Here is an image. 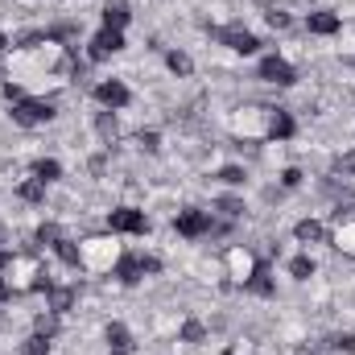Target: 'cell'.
Returning <instances> with one entry per match:
<instances>
[{
	"label": "cell",
	"mask_w": 355,
	"mask_h": 355,
	"mask_svg": "<svg viewBox=\"0 0 355 355\" xmlns=\"http://www.w3.org/2000/svg\"><path fill=\"white\" fill-rule=\"evenodd\" d=\"M54 252H58V257H62V265L79 268V244H75V240H67V236H62V240H58V244H54Z\"/></svg>",
	"instance_id": "cell-25"
},
{
	"label": "cell",
	"mask_w": 355,
	"mask_h": 355,
	"mask_svg": "<svg viewBox=\"0 0 355 355\" xmlns=\"http://www.w3.org/2000/svg\"><path fill=\"white\" fill-rule=\"evenodd\" d=\"M17 198H25V202H42V198H46V182H42V178L21 182V186H17Z\"/></svg>",
	"instance_id": "cell-20"
},
{
	"label": "cell",
	"mask_w": 355,
	"mask_h": 355,
	"mask_svg": "<svg viewBox=\"0 0 355 355\" xmlns=\"http://www.w3.org/2000/svg\"><path fill=\"white\" fill-rule=\"evenodd\" d=\"M166 67H170L174 75H182V79H186V75L194 71V62H190V54H182V50H170V54H166Z\"/></svg>",
	"instance_id": "cell-23"
},
{
	"label": "cell",
	"mask_w": 355,
	"mask_h": 355,
	"mask_svg": "<svg viewBox=\"0 0 355 355\" xmlns=\"http://www.w3.org/2000/svg\"><path fill=\"white\" fill-rule=\"evenodd\" d=\"M112 355H132V352H112Z\"/></svg>",
	"instance_id": "cell-44"
},
{
	"label": "cell",
	"mask_w": 355,
	"mask_h": 355,
	"mask_svg": "<svg viewBox=\"0 0 355 355\" xmlns=\"http://www.w3.org/2000/svg\"><path fill=\"white\" fill-rule=\"evenodd\" d=\"M4 285L12 289V297H21V293H50L54 277L33 252H21V257H12L4 265Z\"/></svg>",
	"instance_id": "cell-2"
},
{
	"label": "cell",
	"mask_w": 355,
	"mask_h": 355,
	"mask_svg": "<svg viewBox=\"0 0 355 355\" xmlns=\"http://www.w3.org/2000/svg\"><path fill=\"white\" fill-rule=\"evenodd\" d=\"M8 297H12V289H8V285H4V281H0V306H4V302H8Z\"/></svg>",
	"instance_id": "cell-40"
},
{
	"label": "cell",
	"mask_w": 355,
	"mask_h": 355,
	"mask_svg": "<svg viewBox=\"0 0 355 355\" xmlns=\"http://www.w3.org/2000/svg\"><path fill=\"white\" fill-rule=\"evenodd\" d=\"M8 116H12L21 128H33V124L54 120L58 112H54V103H50V99H29V95H25V99H17V103H12V112H8Z\"/></svg>",
	"instance_id": "cell-6"
},
{
	"label": "cell",
	"mask_w": 355,
	"mask_h": 355,
	"mask_svg": "<svg viewBox=\"0 0 355 355\" xmlns=\"http://www.w3.org/2000/svg\"><path fill=\"white\" fill-rule=\"evenodd\" d=\"M331 347H335V352H355V335H335Z\"/></svg>",
	"instance_id": "cell-33"
},
{
	"label": "cell",
	"mask_w": 355,
	"mask_h": 355,
	"mask_svg": "<svg viewBox=\"0 0 355 355\" xmlns=\"http://www.w3.org/2000/svg\"><path fill=\"white\" fill-rule=\"evenodd\" d=\"M120 257H124V248L112 236H91L79 244V268H87V272H112L120 265Z\"/></svg>",
	"instance_id": "cell-3"
},
{
	"label": "cell",
	"mask_w": 355,
	"mask_h": 355,
	"mask_svg": "<svg viewBox=\"0 0 355 355\" xmlns=\"http://www.w3.org/2000/svg\"><path fill=\"white\" fill-rule=\"evenodd\" d=\"M107 227H112V236H145L149 232V219L137 207H116L107 215Z\"/></svg>",
	"instance_id": "cell-7"
},
{
	"label": "cell",
	"mask_w": 355,
	"mask_h": 355,
	"mask_svg": "<svg viewBox=\"0 0 355 355\" xmlns=\"http://www.w3.org/2000/svg\"><path fill=\"white\" fill-rule=\"evenodd\" d=\"M107 343H112V352H132L128 327H124V322H112V327H107Z\"/></svg>",
	"instance_id": "cell-19"
},
{
	"label": "cell",
	"mask_w": 355,
	"mask_h": 355,
	"mask_svg": "<svg viewBox=\"0 0 355 355\" xmlns=\"http://www.w3.org/2000/svg\"><path fill=\"white\" fill-rule=\"evenodd\" d=\"M62 240V227L58 223H42L37 227V244H58Z\"/></svg>",
	"instance_id": "cell-30"
},
{
	"label": "cell",
	"mask_w": 355,
	"mask_h": 355,
	"mask_svg": "<svg viewBox=\"0 0 355 355\" xmlns=\"http://www.w3.org/2000/svg\"><path fill=\"white\" fill-rule=\"evenodd\" d=\"M95 99H99L103 107H112V112H120V107H128V99H132V95H128V87H124L120 79H103V83L95 87Z\"/></svg>",
	"instance_id": "cell-14"
},
{
	"label": "cell",
	"mask_w": 355,
	"mask_h": 355,
	"mask_svg": "<svg viewBox=\"0 0 355 355\" xmlns=\"http://www.w3.org/2000/svg\"><path fill=\"white\" fill-rule=\"evenodd\" d=\"M261 79H265V83H277V87H293V83H297V71H293L285 58L268 54L265 62H261Z\"/></svg>",
	"instance_id": "cell-12"
},
{
	"label": "cell",
	"mask_w": 355,
	"mask_h": 355,
	"mask_svg": "<svg viewBox=\"0 0 355 355\" xmlns=\"http://www.w3.org/2000/svg\"><path fill=\"white\" fill-rule=\"evenodd\" d=\"M174 227H178V236H186V240H198V236L215 232V223H211V211H198V207H186V211H178Z\"/></svg>",
	"instance_id": "cell-8"
},
{
	"label": "cell",
	"mask_w": 355,
	"mask_h": 355,
	"mask_svg": "<svg viewBox=\"0 0 355 355\" xmlns=\"http://www.w3.org/2000/svg\"><path fill=\"white\" fill-rule=\"evenodd\" d=\"M141 149H145V153H157V149H162L157 132H141Z\"/></svg>",
	"instance_id": "cell-34"
},
{
	"label": "cell",
	"mask_w": 355,
	"mask_h": 355,
	"mask_svg": "<svg viewBox=\"0 0 355 355\" xmlns=\"http://www.w3.org/2000/svg\"><path fill=\"white\" fill-rule=\"evenodd\" d=\"M54 331H58V314L50 310V314H42V318H37V335H46V339H54Z\"/></svg>",
	"instance_id": "cell-31"
},
{
	"label": "cell",
	"mask_w": 355,
	"mask_h": 355,
	"mask_svg": "<svg viewBox=\"0 0 355 355\" xmlns=\"http://www.w3.org/2000/svg\"><path fill=\"white\" fill-rule=\"evenodd\" d=\"M268 120H272V107H240L232 112V132L244 141H268Z\"/></svg>",
	"instance_id": "cell-4"
},
{
	"label": "cell",
	"mask_w": 355,
	"mask_h": 355,
	"mask_svg": "<svg viewBox=\"0 0 355 355\" xmlns=\"http://www.w3.org/2000/svg\"><path fill=\"white\" fill-rule=\"evenodd\" d=\"M281 186H289V190H293V186H302V170H293V166H289V170L281 174Z\"/></svg>",
	"instance_id": "cell-36"
},
{
	"label": "cell",
	"mask_w": 355,
	"mask_h": 355,
	"mask_svg": "<svg viewBox=\"0 0 355 355\" xmlns=\"http://www.w3.org/2000/svg\"><path fill=\"white\" fill-rule=\"evenodd\" d=\"M4 99H8V103L25 99V87H21V83H4Z\"/></svg>",
	"instance_id": "cell-35"
},
{
	"label": "cell",
	"mask_w": 355,
	"mask_h": 355,
	"mask_svg": "<svg viewBox=\"0 0 355 355\" xmlns=\"http://www.w3.org/2000/svg\"><path fill=\"white\" fill-rule=\"evenodd\" d=\"M339 174H355V153H347V157H339Z\"/></svg>",
	"instance_id": "cell-39"
},
{
	"label": "cell",
	"mask_w": 355,
	"mask_h": 355,
	"mask_svg": "<svg viewBox=\"0 0 355 355\" xmlns=\"http://www.w3.org/2000/svg\"><path fill=\"white\" fill-rule=\"evenodd\" d=\"M293 236H297L302 244H318V240H327V227H322L318 219H302V223L293 227Z\"/></svg>",
	"instance_id": "cell-18"
},
{
	"label": "cell",
	"mask_w": 355,
	"mask_h": 355,
	"mask_svg": "<svg viewBox=\"0 0 355 355\" xmlns=\"http://www.w3.org/2000/svg\"><path fill=\"white\" fill-rule=\"evenodd\" d=\"M8 261H12V252H8V248H0V272H4V265H8Z\"/></svg>",
	"instance_id": "cell-41"
},
{
	"label": "cell",
	"mask_w": 355,
	"mask_h": 355,
	"mask_svg": "<svg viewBox=\"0 0 355 355\" xmlns=\"http://www.w3.org/2000/svg\"><path fill=\"white\" fill-rule=\"evenodd\" d=\"M223 265H227V277H232L236 285H248V281H252V272H257V265H261V261H257V257H252L248 248H240V244H236V248H227V257H223Z\"/></svg>",
	"instance_id": "cell-9"
},
{
	"label": "cell",
	"mask_w": 355,
	"mask_h": 355,
	"mask_svg": "<svg viewBox=\"0 0 355 355\" xmlns=\"http://www.w3.org/2000/svg\"><path fill=\"white\" fill-rule=\"evenodd\" d=\"M33 178H42V182H54V178H62V166H58L54 157H42V162H33Z\"/></svg>",
	"instance_id": "cell-24"
},
{
	"label": "cell",
	"mask_w": 355,
	"mask_h": 355,
	"mask_svg": "<svg viewBox=\"0 0 355 355\" xmlns=\"http://www.w3.org/2000/svg\"><path fill=\"white\" fill-rule=\"evenodd\" d=\"M215 37L227 46V50H236V54H257L261 50V42H257V33H248V29H240V25H227V29H215Z\"/></svg>",
	"instance_id": "cell-11"
},
{
	"label": "cell",
	"mask_w": 355,
	"mask_h": 355,
	"mask_svg": "<svg viewBox=\"0 0 355 355\" xmlns=\"http://www.w3.org/2000/svg\"><path fill=\"white\" fill-rule=\"evenodd\" d=\"M244 289H252V293H261V297H268V293H272V277H268V268H265V265H257V272H252V281H248Z\"/></svg>",
	"instance_id": "cell-22"
},
{
	"label": "cell",
	"mask_w": 355,
	"mask_h": 355,
	"mask_svg": "<svg viewBox=\"0 0 355 355\" xmlns=\"http://www.w3.org/2000/svg\"><path fill=\"white\" fill-rule=\"evenodd\" d=\"M219 211H223V215H240V211H244V207H240V202H236V198H223V202H219Z\"/></svg>",
	"instance_id": "cell-38"
},
{
	"label": "cell",
	"mask_w": 355,
	"mask_h": 355,
	"mask_svg": "<svg viewBox=\"0 0 355 355\" xmlns=\"http://www.w3.org/2000/svg\"><path fill=\"white\" fill-rule=\"evenodd\" d=\"M335 248L339 252H347V257H355V207H339L335 211Z\"/></svg>",
	"instance_id": "cell-10"
},
{
	"label": "cell",
	"mask_w": 355,
	"mask_h": 355,
	"mask_svg": "<svg viewBox=\"0 0 355 355\" xmlns=\"http://www.w3.org/2000/svg\"><path fill=\"white\" fill-rule=\"evenodd\" d=\"M306 25H310V33H318V37L339 33V17H335V12H310V17H306Z\"/></svg>",
	"instance_id": "cell-16"
},
{
	"label": "cell",
	"mask_w": 355,
	"mask_h": 355,
	"mask_svg": "<svg viewBox=\"0 0 355 355\" xmlns=\"http://www.w3.org/2000/svg\"><path fill=\"white\" fill-rule=\"evenodd\" d=\"M219 182H227V186H240V182H244V170H240V166H227V170H219Z\"/></svg>",
	"instance_id": "cell-32"
},
{
	"label": "cell",
	"mask_w": 355,
	"mask_h": 355,
	"mask_svg": "<svg viewBox=\"0 0 355 355\" xmlns=\"http://www.w3.org/2000/svg\"><path fill=\"white\" fill-rule=\"evenodd\" d=\"M95 128H99V137H103V141H116V132H120V128H116V116H107V112H99V116H95Z\"/></svg>",
	"instance_id": "cell-26"
},
{
	"label": "cell",
	"mask_w": 355,
	"mask_h": 355,
	"mask_svg": "<svg viewBox=\"0 0 355 355\" xmlns=\"http://www.w3.org/2000/svg\"><path fill=\"white\" fill-rule=\"evenodd\" d=\"M124 25H128V4H124V0H112V4L103 8V29H120V33H124Z\"/></svg>",
	"instance_id": "cell-17"
},
{
	"label": "cell",
	"mask_w": 355,
	"mask_h": 355,
	"mask_svg": "<svg viewBox=\"0 0 355 355\" xmlns=\"http://www.w3.org/2000/svg\"><path fill=\"white\" fill-rule=\"evenodd\" d=\"M293 116L289 112H281V107H272V120H268V141H289L293 137Z\"/></svg>",
	"instance_id": "cell-15"
},
{
	"label": "cell",
	"mask_w": 355,
	"mask_h": 355,
	"mask_svg": "<svg viewBox=\"0 0 355 355\" xmlns=\"http://www.w3.org/2000/svg\"><path fill=\"white\" fill-rule=\"evenodd\" d=\"M268 25L272 29H289V12H268Z\"/></svg>",
	"instance_id": "cell-37"
},
{
	"label": "cell",
	"mask_w": 355,
	"mask_h": 355,
	"mask_svg": "<svg viewBox=\"0 0 355 355\" xmlns=\"http://www.w3.org/2000/svg\"><path fill=\"white\" fill-rule=\"evenodd\" d=\"M116 50H124V33H120V29H99V33L91 37V62H103V58H112Z\"/></svg>",
	"instance_id": "cell-13"
},
{
	"label": "cell",
	"mask_w": 355,
	"mask_h": 355,
	"mask_svg": "<svg viewBox=\"0 0 355 355\" xmlns=\"http://www.w3.org/2000/svg\"><path fill=\"white\" fill-rule=\"evenodd\" d=\"M223 355H236V352H232V347H227V352H223Z\"/></svg>",
	"instance_id": "cell-45"
},
{
	"label": "cell",
	"mask_w": 355,
	"mask_h": 355,
	"mask_svg": "<svg viewBox=\"0 0 355 355\" xmlns=\"http://www.w3.org/2000/svg\"><path fill=\"white\" fill-rule=\"evenodd\" d=\"M310 355H327V352H322V347H314V352H310Z\"/></svg>",
	"instance_id": "cell-43"
},
{
	"label": "cell",
	"mask_w": 355,
	"mask_h": 355,
	"mask_svg": "<svg viewBox=\"0 0 355 355\" xmlns=\"http://www.w3.org/2000/svg\"><path fill=\"white\" fill-rule=\"evenodd\" d=\"M8 71H12V83H21V87H62L75 79L79 67H75L71 46H62L58 37L46 33L37 46H17Z\"/></svg>",
	"instance_id": "cell-1"
},
{
	"label": "cell",
	"mask_w": 355,
	"mask_h": 355,
	"mask_svg": "<svg viewBox=\"0 0 355 355\" xmlns=\"http://www.w3.org/2000/svg\"><path fill=\"white\" fill-rule=\"evenodd\" d=\"M202 322L198 318H190V322H182V343H202Z\"/></svg>",
	"instance_id": "cell-29"
},
{
	"label": "cell",
	"mask_w": 355,
	"mask_h": 355,
	"mask_svg": "<svg viewBox=\"0 0 355 355\" xmlns=\"http://www.w3.org/2000/svg\"><path fill=\"white\" fill-rule=\"evenodd\" d=\"M124 285H137V281H145V277H153V272H162V261L157 257H145V252H124L120 257V265L112 268Z\"/></svg>",
	"instance_id": "cell-5"
},
{
	"label": "cell",
	"mask_w": 355,
	"mask_h": 355,
	"mask_svg": "<svg viewBox=\"0 0 355 355\" xmlns=\"http://www.w3.org/2000/svg\"><path fill=\"white\" fill-rule=\"evenodd\" d=\"M46 352H50V339L37 335V331H33V335L25 339V347H21V355H46Z\"/></svg>",
	"instance_id": "cell-28"
},
{
	"label": "cell",
	"mask_w": 355,
	"mask_h": 355,
	"mask_svg": "<svg viewBox=\"0 0 355 355\" xmlns=\"http://www.w3.org/2000/svg\"><path fill=\"white\" fill-rule=\"evenodd\" d=\"M4 50H8V37H4V33H0V54H4Z\"/></svg>",
	"instance_id": "cell-42"
},
{
	"label": "cell",
	"mask_w": 355,
	"mask_h": 355,
	"mask_svg": "<svg viewBox=\"0 0 355 355\" xmlns=\"http://www.w3.org/2000/svg\"><path fill=\"white\" fill-rule=\"evenodd\" d=\"M71 302H75V289H67V285H54V289H50V310H54V314H67Z\"/></svg>",
	"instance_id": "cell-21"
},
{
	"label": "cell",
	"mask_w": 355,
	"mask_h": 355,
	"mask_svg": "<svg viewBox=\"0 0 355 355\" xmlns=\"http://www.w3.org/2000/svg\"><path fill=\"white\" fill-rule=\"evenodd\" d=\"M289 272H293L297 281H310V277H314V261H310V257H293V261H289Z\"/></svg>",
	"instance_id": "cell-27"
}]
</instances>
